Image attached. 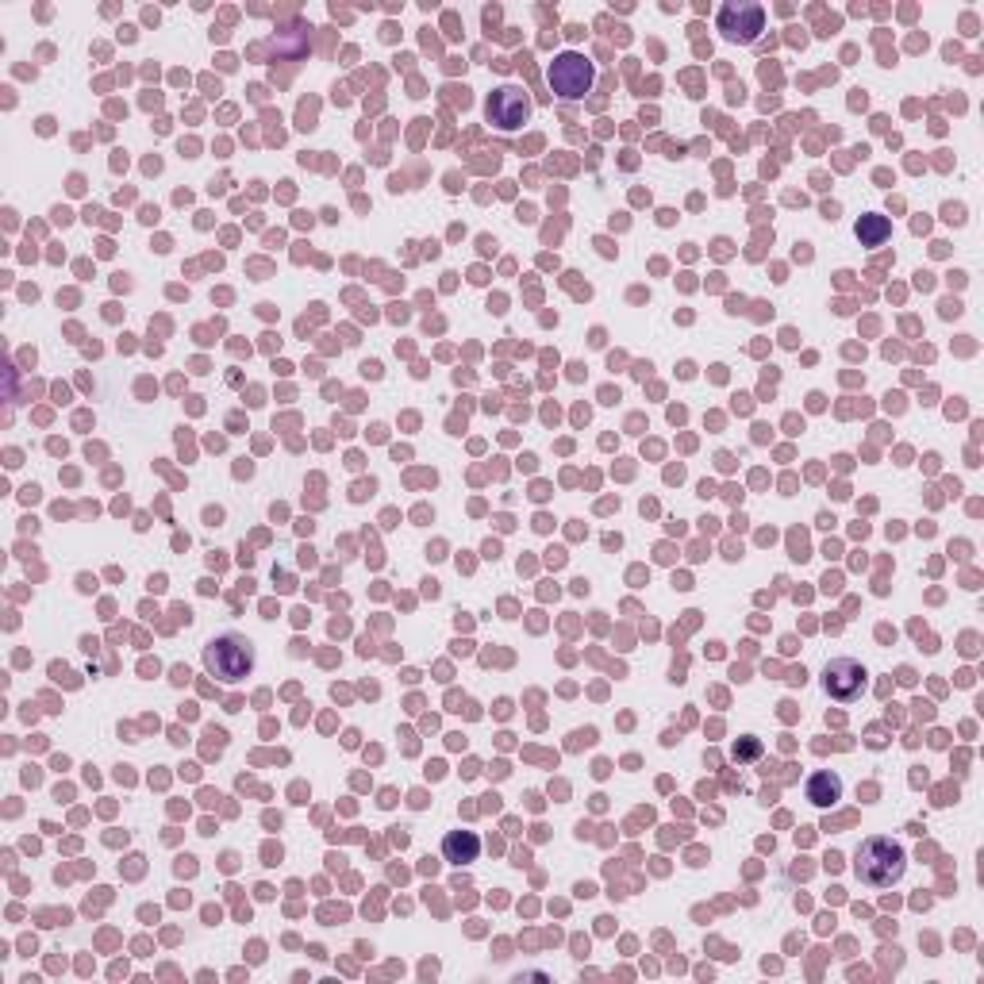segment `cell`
<instances>
[{
    "label": "cell",
    "instance_id": "1",
    "mask_svg": "<svg viewBox=\"0 0 984 984\" xmlns=\"http://www.w3.org/2000/svg\"><path fill=\"white\" fill-rule=\"evenodd\" d=\"M904 866H908V858H904V849L892 839H869L866 846L858 849V861H854L861 881L877 884V889H889V884L900 881Z\"/></svg>",
    "mask_w": 984,
    "mask_h": 984
},
{
    "label": "cell",
    "instance_id": "2",
    "mask_svg": "<svg viewBox=\"0 0 984 984\" xmlns=\"http://www.w3.org/2000/svg\"><path fill=\"white\" fill-rule=\"evenodd\" d=\"M204 665L219 681H239L254 669V647L243 635H219L204 647Z\"/></svg>",
    "mask_w": 984,
    "mask_h": 984
},
{
    "label": "cell",
    "instance_id": "3",
    "mask_svg": "<svg viewBox=\"0 0 984 984\" xmlns=\"http://www.w3.org/2000/svg\"><path fill=\"white\" fill-rule=\"evenodd\" d=\"M550 85H554V93H562V97H585L589 93V85H592V66H589V59L585 54H577V51H565V54H558L554 62H550Z\"/></svg>",
    "mask_w": 984,
    "mask_h": 984
},
{
    "label": "cell",
    "instance_id": "4",
    "mask_svg": "<svg viewBox=\"0 0 984 984\" xmlns=\"http://www.w3.org/2000/svg\"><path fill=\"white\" fill-rule=\"evenodd\" d=\"M485 112H488V124L504 127V131H515V127L527 124L531 101L523 97V89H512V85H504V89H497V93L488 97Z\"/></svg>",
    "mask_w": 984,
    "mask_h": 984
},
{
    "label": "cell",
    "instance_id": "5",
    "mask_svg": "<svg viewBox=\"0 0 984 984\" xmlns=\"http://www.w3.org/2000/svg\"><path fill=\"white\" fill-rule=\"evenodd\" d=\"M823 689L831 692L834 700H858L861 689H866V669H861V662H854V657H834V662H827Z\"/></svg>",
    "mask_w": 984,
    "mask_h": 984
},
{
    "label": "cell",
    "instance_id": "6",
    "mask_svg": "<svg viewBox=\"0 0 984 984\" xmlns=\"http://www.w3.org/2000/svg\"><path fill=\"white\" fill-rule=\"evenodd\" d=\"M719 31L734 42H754L762 31V9L757 4H727L719 12Z\"/></svg>",
    "mask_w": 984,
    "mask_h": 984
},
{
    "label": "cell",
    "instance_id": "7",
    "mask_svg": "<svg viewBox=\"0 0 984 984\" xmlns=\"http://www.w3.org/2000/svg\"><path fill=\"white\" fill-rule=\"evenodd\" d=\"M477 849H481V842H477V834L473 831H455V834H446V842H443L446 861H455V866L477 861Z\"/></svg>",
    "mask_w": 984,
    "mask_h": 984
},
{
    "label": "cell",
    "instance_id": "8",
    "mask_svg": "<svg viewBox=\"0 0 984 984\" xmlns=\"http://www.w3.org/2000/svg\"><path fill=\"white\" fill-rule=\"evenodd\" d=\"M839 796H842V781L834 774H816L808 781V800H812V804H819V808L834 804Z\"/></svg>",
    "mask_w": 984,
    "mask_h": 984
},
{
    "label": "cell",
    "instance_id": "9",
    "mask_svg": "<svg viewBox=\"0 0 984 984\" xmlns=\"http://www.w3.org/2000/svg\"><path fill=\"white\" fill-rule=\"evenodd\" d=\"M884 235H889V219L884 216H861V223H858V239L866 246H877V243H884Z\"/></svg>",
    "mask_w": 984,
    "mask_h": 984
}]
</instances>
